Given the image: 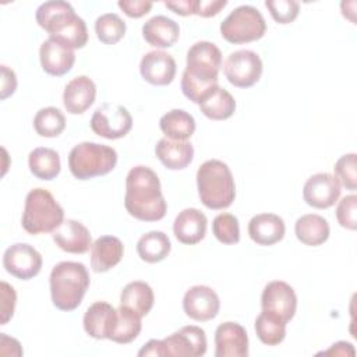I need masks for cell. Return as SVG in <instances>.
Here are the masks:
<instances>
[{"instance_id":"7dc6e473","label":"cell","mask_w":357,"mask_h":357,"mask_svg":"<svg viewBox=\"0 0 357 357\" xmlns=\"http://www.w3.org/2000/svg\"><path fill=\"white\" fill-rule=\"evenodd\" d=\"M21 344L17 339L7 336L6 333H0V354L1 356H22Z\"/></svg>"},{"instance_id":"9a60e30c","label":"cell","mask_w":357,"mask_h":357,"mask_svg":"<svg viewBox=\"0 0 357 357\" xmlns=\"http://www.w3.org/2000/svg\"><path fill=\"white\" fill-rule=\"evenodd\" d=\"M216 357H247L248 335L243 325L237 322H223L215 331Z\"/></svg>"},{"instance_id":"ffe728a7","label":"cell","mask_w":357,"mask_h":357,"mask_svg":"<svg viewBox=\"0 0 357 357\" xmlns=\"http://www.w3.org/2000/svg\"><path fill=\"white\" fill-rule=\"evenodd\" d=\"M206 223V216L199 209L185 208L176 216L173 233L180 243L192 245L205 237Z\"/></svg>"},{"instance_id":"d4e9b609","label":"cell","mask_w":357,"mask_h":357,"mask_svg":"<svg viewBox=\"0 0 357 357\" xmlns=\"http://www.w3.org/2000/svg\"><path fill=\"white\" fill-rule=\"evenodd\" d=\"M75 15L77 14L70 3L61 0H52L45 1L38 7L35 18L38 25L43 28L50 36L68 21H71Z\"/></svg>"},{"instance_id":"7c38bea8","label":"cell","mask_w":357,"mask_h":357,"mask_svg":"<svg viewBox=\"0 0 357 357\" xmlns=\"http://www.w3.org/2000/svg\"><path fill=\"white\" fill-rule=\"evenodd\" d=\"M163 342L167 357H201L206 353L205 331L197 325L183 326Z\"/></svg>"},{"instance_id":"30bf717a","label":"cell","mask_w":357,"mask_h":357,"mask_svg":"<svg viewBox=\"0 0 357 357\" xmlns=\"http://www.w3.org/2000/svg\"><path fill=\"white\" fill-rule=\"evenodd\" d=\"M42 255L36 248L26 243H15L10 245L3 255L4 269L14 278L29 280L42 269Z\"/></svg>"},{"instance_id":"484cf974","label":"cell","mask_w":357,"mask_h":357,"mask_svg":"<svg viewBox=\"0 0 357 357\" xmlns=\"http://www.w3.org/2000/svg\"><path fill=\"white\" fill-rule=\"evenodd\" d=\"M141 318L142 317L138 315L135 311L120 305L119 308H116L107 339L120 344H127L132 342L134 339H137L142 329Z\"/></svg>"},{"instance_id":"60d3db41","label":"cell","mask_w":357,"mask_h":357,"mask_svg":"<svg viewBox=\"0 0 357 357\" xmlns=\"http://www.w3.org/2000/svg\"><path fill=\"white\" fill-rule=\"evenodd\" d=\"M357 195L350 194L343 197L336 206V219L339 225L349 230L357 229Z\"/></svg>"},{"instance_id":"ee69618b","label":"cell","mask_w":357,"mask_h":357,"mask_svg":"<svg viewBox=\"0 0 357 357\" xmlns=\"http://www.w3.org/2000/svg\"><path fill=\"white\" fill-rule=\"evenodd\" d=\"M227 4L226 0H198L197 1V13L195 15L209 18L220 13Z\"/></svg>"},{"instance_id":"8fae6325","label":"cell","mask_w":357,"mask_h":357,"mask_svg":"<svg viewBox=\"0 0 357 357\" xmlns=\"http://www.w3.org/2000/svg\"><path fill=\"white\" fill-rule=\"evenodd\" d=\"M262 311L273 314L289 322L297 310V296L293 287L282 280L269 282L261 296Z\"/></svg>"},{"instance_id":"5bb4252c","label":"cell","mask_w":357,"mask_h":357,"mask_svg":"<svg viewBox=\"0 0 357 357\" xmlns=\"http://www.w3.org/2000/svg\"><path fill=\"white\" fill-rule=\"evenodd\" d=\"M340 184L331 173L312 174L303 187V198L307 205L326 209L335 205L340 197Z\"/></svg>"},{"instance_id":"f6af8a7d","label":"cell","mask_w":357,"mask_h":357,"mask_svg":"<svg viewBox=\"0 0 357 357\" xmlns=\"http://www.w3.org/2000/svg\"><path fill=\"white\" fill-rule=\"evenodd\" d=\"M17 89V77L15 73L7 66H1V89L0 99L4 100L11 96Z\"/></svg>"},{"instance_id":"52a82bcc","label":"cell","mask_w":357,"mask_h":357,"mask_svg":"<svg viewBox=\"0 0 357 357\" xmlns=\"http://www.w3.org/2000/svg\"><path fill=\"white\" fill-rule=\"evenodd\" d=\"M266 32V22L258 8L244 4L236 7L220 24L222 38L233 45L250 43L261 39Z\"/></svg>"},{"instance_id":"b9f144b4","label":"cell","mask_w":357,"mask_h":357,"mask_svg":"<svg viewBox=\"0 0 357 357\" xmlns=\"http://www.w3.org/2000/svg\"><path fill=\"white\" fill-rule=\"evenodd\" d=\"M0 300H1V319L0 325H6L14 315L15 303H17V293L11 284L7 282L0 283Z\"/></svg>"},{"instance_id":"7402d4cb","label":"cell","mask_w":357,"mask_h":357,"mask_svg":"<svg viewBox=\"0 0 357 357\" xmlns=\"http://www.w3.org/2000/svg\"><path fill=\"white\" fill-rule=\"evenodd\" d=\"M124 245L114 236H102L91 245V268L93 272H107L123 258Z\"/></svg>"},{"instance_id":"7a4b0ae2","label":"cell","mask_w":357,"mask_h":357,"mask_svg":"<svg viewBox=\"0 0 357 357\" xmlns=\"http://www.w3.org/2000/svg\"><path fill=\"white\" fill-rule=\"evenodd\" d=\"M222 67L220 49L208 40L194 43L187 52V67L181 75V91L194 103L218 85L219 70Z\"/></svg>"},{"instance_id":"d590c367","label":"cell","mask_w":357,"mask_h":357,"mask_svg":"<svg viewBox=\"0 0 357 357\" xmlns=\"http://www.w3.org/2000/svg\"><path fill=\"white\" fill-rule=\"evenodd\" d=\"M49 38L60 42L61 45L67 46L68 49H81L88 42V29L85 21L75 15L71 21L63 25L56 33L50 35Z\"/></svg>"},{"instance_id":"5b68a950","label":"cell","mask_w":357,"mask_h":357,"mask_svg":"<svg viewBox=\"0 0 357 357\" xmlns=\"http://www.w3.org/2000/svg\"><path fill=\"white\" fill-rule=\"evenodd\" d=\"M64 222V211L52 192L33 188L25 198L21 225L29 234L53 233Z\"/></svg>"},{"instance_id":"e0dca14e","label":"cell","mask_w":357,"mask_h":357,"mask_svg":"<svg viewBox=\"0 0 357 357\" xmlns=\"http://www.w3.org/2000/svg\"><path fill=\"white\" fill-rule=\"evenodd\" d=\"M39 59L43 71L54 77H61L70 73L75 63L74 50L52 38L46 39L40 45Z\"/></svg>"},{"instance_id":"2e32d148","label":"cell","mask_w":357,"mask_h":357,"mask_svg":"<svg viewBox=\"0 0 357 357\" xmlns=\"http://www.w3.org/2000/svg\"><path fill=\"white\" fill-rule=\"evenodd\" d=\"M176 61L172 54L163 50H152L142 56L139 63L141 77L156 86L172 84L176 77Z\"/></svg>"},{"instance_id":"ba28073f","label":"cell","mask_w":357,"mask_h":357,"mask_svg":"<svg viewBox=\"0 0 357 357\" xmlns=\"http://www.w3.org/2000/svg\"><path fill=\"white\" fill-rule=\"evenodd\" d=\"M132 127V117L123 105L103 103L91 117L92 131L106 139L126 137Z\"/></svg>"},{"instance_id":"681fc988","label":"cell","mask_w":357,"mask_h":357,"mask_svg":"<svg viewBox=\"0 0 357 357\" xmlns=\"http://www.w3.org/2000/svg\"><path fill=\"white\" fill-rule=\"evenodd\" d=\"M322 354H335V356H354V349L353 344L349 342H336L331 346V349L322 351Z\"/></svg>"},{"instance_id":"ab89813d","label":"cell","mask_w":357,"mask_h":357,"mask_svg":"<svg viewBox=\"0 0 357 357\" xmlns=\"http://www.w3.org/2000/svg\"><path fill=\"white\" fill-rule=\"evenodd\" d=\"M265 7L278 24L293 22L300 11V4L294 0H266Z\"/></svg>"},{"instance_id":"8992f818","label":"cell","mask_w":357,"mask_h":357,"mask_svg":"<svg viewBox=\"0 0 357 357\" xmlns=\"http://www.w3.org/2000/svg\"><path fill=\"white\" fill-rule=\"evenodd\" d=\"M117 163L114 148L98 142H81L68 155V167L78 180H89L110 173Z\"/></svg>"},{"instance_id":"277c9868","label":"cell","mask_w":357,"mask_h":357,"mask_svg":"<svg viewBox=\"0 0 357 357\" xmlns=\"http://www.w3.org/2000/svg\"><path fill=\"white\" fill-rule=\"evenodd\" d=\"M197 188L201 202L209 209L229 208L236 198L231 170L225 162L218 159H209L198 167Z\"/></svg>"},{"instance_id":"1f68e13d","label":"cell","mask_w":357,"mask_h":357,"mask_svg":"<svg viewBox=\"0 0 357 357\" xmlns=\"http://www.w3.org/2000/svg\"><path fill=\"white\" fill-rule=\"evenodd\" d=\"M28 166L31 173L39 178L50 181L56 178L61 170L60 156L52 148L39 146L29 152L28 155Z\"/></svg>"},{"instance_id":"3957f363","label":"cell","mask_w":357,"mask_h":357,"mask_svg":"<svg viewBox=\"0 0 357 357\" xmlns=\"http://www.w3.org/2000/svg\"><path fill=\"white\" fill-rule=\"evenodd\" d=\"M49 283L53 305L61 311H73L81 304L91 279L84 264L63 261L52 269Z\"/></svg>"},{"instance_id":"cb8c5ba5","label":"cell","mask_w":357,"mask_h":357,"mask_svg":"<svg viewBox=\"0 0 357 357\" xmlns=\"http://www.w3.org/2000/svg\"><path fill=\"white\" fill-rule=\"evenodd\" d=\"M156 158L170 170L185 169L194 158V146L188 141H176L162 138L155 146Z\"/></svg>"},{"instance_id":"4316f807","label":"cell","mask_w":357,"mask_h":357,"mask_svg":"<svg viewBox=\"0 0 357 357\" xmlns=\"http://www.w3.org/2000/svg\"><path fill=\"white\" fill-rule=\"evenodd\" d=\"M294 233L298 241H301L303 244L317 247L328 240L331 229L326 219L321 215L307 213L296 220Z\"/></svg>"},{"instance_id":"bcb514c9","label":"cell","mask_w":357,"mask_h":357,"mask_svg":"<svg viewBox=\"0 0 357 357\" xmlns=\"http://www.w3.org/2000/svg\"><path fill=\"white\" fill-rule=\"evenodd\" d=\"M197 1L198 0H176V1H165V6L173 13L187 17L197 13Z\"/></svg>"},{"instance_id":"8d00e7d4","label":"cell","mask_w":357,"mask_h":357,"mask_svg":"<svg viewBox=\"0 0 357 357\" xmlns=\"http://www.w3.org/2000/svg\"><path fill=\"white\" fill-rule=\"evenodd\" d=\"M95 32L105 45H114L126 35V22L116 13H106L96 18Z\"/></svg>"},{"instance_id":"f35d334b","label":"cell","mask_w":357,"mask_h":357,"mask_svg":"<svg viewBox=\"0 0 357 357\" xmlns=\"http://www.w3.org/2000/svg\"><path fill=\"white\" fill-rule=\"evenodd\" d=\"M335 177L342 187L350 191L357 188V163L356 153H346L335 163Z\"/></svg>"},{"instance_id":"d6986e66","label":"cell","mask_w":357,"mask_h":357,"mask_svg":"<svg viewBox=\"0 0 357 357\" xmlns=\"http://www.w3.org/2000/svg\"><path fill=\"white\" fill-rule=\"evenodd\" d=\"M53 241L59 248L70 254H84L92 245L88 227L74 219L64 220L53 231Z\"/></svg>"},{"instance_id":"f546056e","label":"cell","mask_w":357,"mask_h":357,"mask_svg":"<svg viewBox=\"0 0 357 357\" xmlns=\"http://www.w3.org/2000/svg\"><path fill=\"white\" fill-rule=\"evenodd\" d=\"M159 127L166 138L187 141L195 131V120L188 112L173 109L160 117Z\"/></svg>"},{"instance_id":"44dd1931","label":"cell","mask_w":357,"mask_h":357,"mask_svg":"<svg viewBox=\"0 0 357 357\" xmlns=\"http://www.w3.org/2000/svg\"><path fill=\"white\" fill-rule=\"evenodd\" d=\"M286 233L283 219L276 213H259L248 222V236L258 245H273Z\"/></svg>"},{"instance_id":"6da1fadb","label":"cell","mask_w":357,"mask_h":357,"mask_svg":"<svg viewBox=\"0 0 357 357\" xmlns=\"http://www.w3.org/2000/svg\"><path fill=\"white\" fill-rule=\"evenodd\" d=\"M124 206L141 222H158L165 218L167 205L158 174L148 166H134L126 177Z\"/></svg>"},{"instance_id":"ac0fdd59","label":"cell","mask_w":357,"mask_h":357,"mask_svg":"<svg viewBox=\"0 0 357 357\" xmlns=\"http://www.w3.org/2000/svg\"><path fill=\"white\" fill-rule=\"evenodd\" d=\"M96 85L86 75H78L67 82L63 92V105L70 114H82L95 102Z\"/></svg>"},{"instance_id":"c3c4849f","label":"cell","mask_w":357,"mask_h":357,"mask_svg":"<svg viewBox=\"0 0 357 357\" xmlns=\"http://www.w3.org/2000/svg\"><path fill=\"white\" fill-rule=\"evenodd\" d=\"M138 356H139V357H144V356L166 357L167 353H166V346H165L163 339H162V340L151 339L148 343H145V344L141 347V350L138 351Z\"/></svg>"},{"instance_id":"74e56055","label":"cell","mask_w":357,"mask_h":357,"mask_svg":"<svg viewBox=\"0 0 357 357\" xmlns=\"http://www.w3.org/2000/svg\"><path fill=\"white\" fill-rule=\"evenodd\" d=\"M212 233L223 244H237L240 241L238 219L231 213H219L212 222Z\"/></svg>"},{"instance_id":"d6a6232c","label":"cell","mask_w":357,"mask_h":357,"mask_svg":"<svg viewBox=\"0 0 357 357\" xmlns=\"http://www.w3.org/2000/svg\"><path fill=\"white\" fill-rule=\"evenodd\" d=\"M172 250V243L163 231L152 230L142 234L137 243V252L139 258L148 264L163 261Z\"/></svg>"},{"instance_id":"e575fe53","label":"cell","mask_w":357,"mask_h":357,"mask_svg":"<svg viewBox=\"0 0 357 357\" xmlns=\"http://www.w3.org/2000/svg\"><path fill=\"white\" fill-rule=\"evenodd\" d=\"M33 128L40 137H59L66 128V117L57 107H42L33 117Z\"/></svg>"},{"instance_id":"4fadbf2b","label":"cell","mask_w":357,"mask_h":357,"mask_svg":"<svg viewBox=\"0 0 357 357\" xmlns=\"http://www.w3.org/2000/svg\"><path fill=\"white\" fill-rule=\"evenodd\" d=\"M183 310L194 321H211L220 310V300L213 289L204 284L192 286L183 297Z\"/></svg>"},{"instance_id":"603a6c76","label":"cell","mask_w":357,"mask_h":357,"mask_svg":"<svg viewBox=\"0 0 357 357\" xmlns=\"http://www.w3.org/2000/svg\"><path fill=\"white\" fill-rule=\"evenodd\" d=\"M142 36L153 47H170L180 36V26L166 15H155L142 25Z\"/></svg>"},{"instance_id":"9c48e42d","label":"cell","mask_w":357,"mask_h":357,"mask_svg":"<svg viewBox=\"0 0 357 357\" xmlns=\"http://www.w3.org/2000/svg\"><path fill=\"white\" fill-rule=\"evenodd\" d=\"M223 71L231 85L237 88H250L257 84L262 75V60L252 50H236L225 60Z\"/></svg>"},{"instance_id":"7bdbcfd3","label":"cell","mask_w":357,"mask_h":357,"mask_svg":"<svg viewBox=\"0 0 357 357\" xmlns=\"http://www.w3.org/2000/svg\"><path fill=\"white\" fill-rule=\"evenodd\" d=\"M117 6L124 11L127 17L141 18L151 11L153 3L145 0H120Z\"/></svg>"},{"instance_id":"4dcf8cb0","label":"cell","mask_w":357,"mask_h":357,"mask_svg":"<svg viewBox=\"0 0 357 357\" xmlns=\"http://www.w3.org/2000/svg\"><path fill=\"white\" fill-rule=\"evenodd\" d=\"M153 301L152 287L141 280L127 283L120 294V305L135 311L141 317H145L152 310Z\"/></svg>"},{"instance_id":"83f0119b","label":"cell","mask_w":357,"mask_h":357,"mask_svg":"<svg viewBox=\"0 0 357 357\" xmlns=\"http://www.w3.org/2000/svg\"><path fill=\"white\" fill-rule=\"evenodd\" d=\"M199 109L204 116L211 120H226L236 110V100L229 91L215 85L199 102Z\"/></svg>"},{"instance_id":"f1b7e54d","label":"cell","mask_w":357,"mask_h":357,"mask_svg":"<svg viewBox=\"0 0 357 357\" xmlns=\"http://www.w3.org/2000/svg\"><path fill=\"white\" fill-rule=\"evenodd\" d=\"M116 308L106 301H95L85 311L82 324L85 332L93 339H107Z\"/></svg>"},{"instance_id":"836d02e7","label":"cell","mask_w":357,"mask_h":357,"mask_svg":"<svg viewBox=\"0 0 357 357\" xmlns=\"http://www.w3.org/2000/svg\"><path fill=\"white\" fill-rule=\"evenodd\" d=\"M286 325L282 318L262 311L255 319V333L258 339L266 346H276L286 337Z\"/></svg>"}]
</instances>
